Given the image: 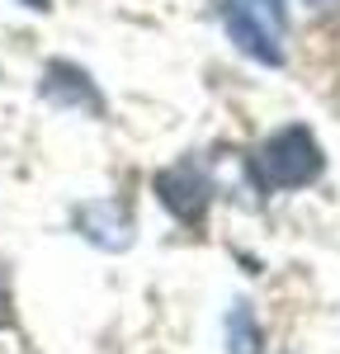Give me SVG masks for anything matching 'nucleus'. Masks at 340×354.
<instances>
[{
	"instance_id": "obj_9",
	"label": "nucleus",
	"mask_w": 340,
	"mask_h": 354,
	"mask_svg": "<svg viewBox=\"0 0 340 354\" xmlns=\"http://www.w3.org/2000/svg\"><path fill=\"white\" fill-rule=\"evenodd\" d=\"M308 5H317V10H336L340 0H308Z\"/></svg>"
},
{
	"instance_id": "obj_2",
	"label": "nucleus",
	"mask_w": 340,
	"mask_h": 354,
	"mask_svg": "<svg viewBox=\"0 0 340 354\" xmlns=\"http://www.w3.org/2000/svg\"><path fill=\"white\" fill-rule=\"evenodd\" d=\"M156 194H161V203H166L175 218L194 227V222H203L208 203H213V180H208V170L189 156V161H175L170 170L156 175Z\"/></svg>"
},
{
	"instance_id": "obj_3",
	"label": "nucleus",
	"mask_w": 340,
	"mask_h": 354,
	"mask_svg": "<svg viewBox=\"0 0 340 354\" xmlns=\"http://www.w3.org/2000/svg\"><path fill=\"white\" fill-rule=\"evenodd\" d=\"M223 24H227V33H232V43L251 57V62H260V66H283L279 33L265 24L260 15H251L241 0H227L223 5Z\"/></svg>"
},
{
	"instance_id": "obj_5",
	"label": "nucleus",
	"mask_w": 340,
	"mask_h": 354,
	"mask_svg": "<svg viewBox=\"0 0 340 354\" xmlns=\"http://www.w3.org/2000/svg\"><path fill=\"white\" fill-rule=\"evenodd\" d=\"M76 227H81L95 245H104V250L133 245V218H128L118 203H90V208H81V213H76Z\"/></svg>"
},
{
	"instance_id": "obj_7",
	"label": "nucleus",
	"mask_w": 340,
	"mask_h": 354,
	"mask_svg": "<svg viewBox=\"0 0 340 354\" xmlns=\"http://www.w3.org/2000/svg\"><path fill=\"white\" fill-rule=\"evenodd\" d=\"M241 5H246L251 15H260L274 33H283V0H241Z\"/></svg>"
},
{
	"instance_id": "obj_1",
	"label": "nucleus",
	"mask_w": 340,
	"mask_h": 354,
	"mask_svg": "<svg viewBox=\"0 0 340 354\" xmlns=\"http://www.w3.org/2000/svg\"><path fill=\"white\" fill-rule=\"evenodd\" d=\"M251 170L260 189H303L326 170V151L303 123H288L270 142H260V151L251 156Z\"/></svg>"
},
{
	"instance_id": "obj_4",
	"label": "nucleus",
	"mask_w": 340,
	"mask_h": 354,
	"mask_svg": "<svg viewBox=\"0 0 340 354\" xmlns=\"http://www.w3.org/2000/svg\"><path fill=\"white\" fill-rule=\"evenodd\" d=\"M43 95H48L53 104H66V109L104 113V100H100L95 81L85 76L81 66H71V62H53V66H48V76H43Z\"/></svg>"
},
{
	"instance_id": "obj_6",
	"label": "nucleus",
	"mask_w": 340,
	"mask_h": 354,
	"mask_svg": "<svg viewBox=\"0 0 340 354\" xmlns=\"http://www.w3.org/2000/svg\"><path fill=\"white\" fill-rule=\"evenodd\" d=\"M227 354H265V335L255 326L251 302H236L227 317Z\"/></svg>"
},
{
	"instance_id": "obj_8",
	"label": "nucleus",
	"mask_w": 340,
	"mask_h": 354,
	"mask_svg": "<svg viewBox=\"0 0 340 354\" xmlns=\"http://www.w3.org/2000/svg\"><path fill=\"white\" fill-rule=\"evenodd\" d=\"M24 10H48V0H19Z\"/></svg>"
}]
</instances>
